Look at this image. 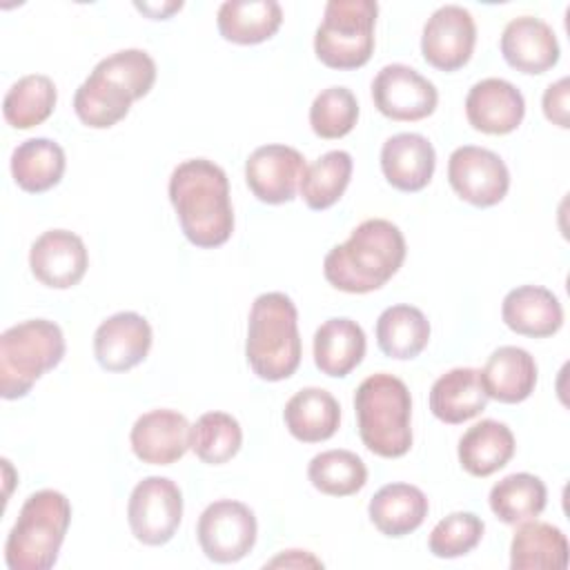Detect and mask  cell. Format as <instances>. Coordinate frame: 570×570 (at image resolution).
<instances>
[{
  "instance_id": "cell-1",
  "label": "cell",
  "mask_w": 570,
  "mask_h": 570,
  "mask_svg": "<svg viewBox=\"0 0 570 570\" xmlns=\"http://www.w3.org/2000/svg\"><path fill=\"white\" fill-rule=\"evenodd\" d=\"M169 200L185 238L203 249L220 247L234 232L227 174L207 158L183 160L169 176Z\"/></svg>"
},
{
  "instance_id": "cell-2",
  "label": "cell",
  "mask_w": 570,
  "mask_h": 570,
  "mask_svg": "<svg viewBox=\"0 0 570 570\" xmlns=\"http://www.w3.org/2000/svg\"><path fill=\"white\" fill-rule=\"evenodd\" d=\"M405 261L403 232L385 220H363L343 245L323 261L325 281L347 294H367L383 287Z\"/></svg>"
},
{
  "instance_id": "cell-3",
  "label": "cell",
  "mask_w": 570,
  "mask_h": 570,
  "mask_svg": "<svg viewBox=\"0 0 570 570\" xmlns=\"http://www.w3.org/2000/svg\"><path fill=\"white\" fill-rule=\"evenodd\" d=\"M156 82V62L142 49H122L102 58L73 94V111L82 125L107 129L120 122L134 100Z\"/></svg>"
},
{
  "instance_id": "cell-4",
  "label": "cell",
  "mask_w": 570,
  "mask_h": 570,
  "mask_svg": "<svg viewBox=\"0 0 570 570\" xmlns=\"http://www.w3.org/2000/svg\"><path fill=\"white\" fill-rule=\"evenodd\" d=\"M245 356L263 381H283L298 370V312L287 294L267 292L252 303Z\"/></svg>"
},
{
  "instance_id": "cell-5",
  "label": "cell",
  "mask_w": 570,
  "mask_h": 570,
  "mask_svg": "<svg viewBox=\"0 0 570 570\" xmlns=\"http://www.w3.org/2000/svg\"><path fill=\"white\" fill-rule=\"evenodd\" d=\"M354 410L361 441L370 452L396 459L412 448V396L401 379L387 372L367 376L356 387Z\"/></svg>"
},
{
  "instance_id": "cell-6",
  "label": "cell",
  "mask_w": 570,
  "mask_h": 570,
  "mask_svg": "<svg viewBox=\"0 0 570 570\" xmlns=\"http://www.w3.org/2000/svg\"><path fill=\"white\" fill-rule=\"evenodd\" d=\"M71 523V503L58 490H38L22 503L4 543L11 570H49Z\"/></svg>"
},
{
  "instance_id": "cell-7",
  "label": "cell",
  "mask_w": 570,
  "mask_h": 570,
  "mask_svg": "<svg viewBox=\"0 0 570 570\" xmlns=\"http://www.w3.org/2000/svg\"><path fill=\"white\" fill-rule=\"evenodd\" d=\"M65 356L62 330L47 318L22 321L0 336V394L22 399Z\"/></svg>"
},
{
  "instance_id": "cell-8",
  "label": "cell",
  "mask_w": 570,
  "mask_h": 570,
  "mask_svg": "<svg viewBox=\"0 0 570 570\" xmlns=\"http://www.w3.org/2000/svg\"><path fill=\"white\" fill-rule=\"evenodd\" d=\"M374 0H330L314 36L316 58L332 69H358L374 51Z\"/></svg>"
},
{
  "instance_id": "cell-9",
  "label": "cell",
  "mask_w": 570,
  "mask_h": 570,
  "mask_svg": "<svg viewBox=\"0 0 570 570\" xmlns=\"http://www.w3.org/2000/svg\"><path fill=\"white\" fill-rule=\"evenodd\" d=\"M183 519V492L167 476H147L131 490L127 521L145 546H165Z\"/></svg>"
},
{
  "instance_id": "cell-10",
  "label": "cell",
  "mask_w": 570,
  "mask_h": 570,
  "mask_svg": "<svg viewBox=\"0 0 570 570\" xmlns=\"http://www.w3.org/2000/svg\"><path fill=\"white\" fill-rule=\"evenodd\" d=\"M256 517L240 501L220 499L209 503L196 525L198 543L209 561L234 563L249 554L256 543Z\"/></svg>"
},
{
  "instance_id": "cell-11",
  "label": "cell",
  "mask_w": 570,
  "mask_h": 570,
  "mask_svg": "<svg viewBox=\"0 0 570 570\" xmlns=\"http://www.w3.org/2000/svg\"><path fill=\"white\" fill-rule=\"evenodd\" d=\"M448 180L459 198L474 207H492L501 203L510 187V171L499 154L463 145L450 154Z\"/></svg>"
},
{
  "instance_id": "cell-12",
  "label": "cell",
  "mask_w": 570,
  "mask_h": 570,
  "mask_svg": "<svg viewBox=\"0 0 570 570\" xmlns=\"http://www.w3.org/2000/svg\"><path fill=\"white\" fill-rule=\"evenodd\" d=\"M372 100L385 118L414 122L434 114L439 91L416 69L392 62L385 65L372 80Z\"/></svg>"
},
{
  "instance_id": "cell-13",
  "label": "cell",
  "mask_w": 570,
  "mask_h": 570,
  "mask_svg": "<svg viewBox=\"0 0 570 570\" xmlns=\"http://www.w3.org/2000/svg\"><path fill=\"white\" fill-rule=\"evenodd\" d=\"M474 42L476 24L472 13L459 4H443L423 27L421 53L434 69L456 71L472 58Z\"/></svg>"
},
{
  "instance_id": "cell-14",
  "label": "cell",
  "mask_w": 570,
  "mask_h": 570,
  "mask_svg": "<svg viewBox=\"0 0 570 570\" xmlns=\"http://www.w3.org/2000/svg\"><path fill=\"white\" fill-rule=\"evenodd\" d=\"M307 165L298 149L287 145H263L245 163V180L252 194L267 205L289 203L303 180Z\"/></svg>"
},
{
  "instance_id": "cell-15",
  "label": "cell",
  "mask_w": 570,
  "mask_h": 570,
  "mask_svg": "<svg viewBox=\"0 0 570 570\" xmlns=\"http://www.w3.org/2000/svg\"><path fill=\"white\" fill-rule=\"evenodd\" d=\"M29 267L42 285L67 289L82 281L89 267V254L78 234L69 229H49L33 240L29 249Z\"/></svg>"
},
{
  "instance_id": "cell-16",
  "label": "cell",
  "mask_w": 570,
  "mask_h": 570,
  "mask_svg": "<svg viewBox=\"0 0 570 570\" xmlns=\"http://www.w3.org/2000/svg\"><path fill=\"white\" fill-rule=\"evenodd\" d=\"M151 347V325L136 312H118L94 334V354L102 370L127 372L142 363Z\"/></svg>"
},
{
  "instance_id": "cell-17",
  "label": "cell",
  "mask_w": 570,
  "mask_h": 570,
  "mask_svg": "<svg viewBox=\"0 0 570 570\" xmlns=\"http://www.w3.org/2000/svg\"><path fill=\"white\" fill-rule=\"evenodd\" d=\"M191 425L176 410H151L136 419L129 441L134 454L149 465H171L189 450Z\"/></svg>"
},
{
  "instance_id": "cell-18",
  "label": "cell",
  "mask_w": 570,
  "mask_h": 570,
  "mask_svg": "<svg viewBox=\"0 0 570 570\" xmlns=\"http://www.w3.org/2000/svg\"><path fill=\"white\" fill-rule=\"evenodd\" d=\"M465 116L476 131L505 136L521 125L525 100L512 82L503 78H483L468 91Z\"/></svg>"
},
{
  "instance_id": "cell-19",
  "label": "cell",
  "mask_w": 570,
  "mask_h": 570,
  "mask_svg": "<svg viewBox=\"0 0 570 570\" xmlns=\"http://www.w3.org/2000/svg\"><path fill=\"white\" fill-rule=\"evenodd\" d=\"M501 53L521 73H543L559 62V42L548 22L534 16H519L501 33Z\"/></svg>"
},
{
  "instance_id": "cell-20",
  "label": "cell",
  "mask_w": 570,
  "mask_h": 570,
  "mask_svg": "<svg viewBox=\"0 0 570 570\" xmlns=\"http://www.w3.org/2000/svg\"><path fill=\"white\" fill-rule=\"evenodd\" d=\"M436 154L432 142L412 131L390 136L381 147L385 180L399 191H421L434 176Z\"/></svg>"
},
{
  "instance_id": "cell-21",
  "label": "cell",
  "mask_w": 570,
  "mask_h": 570,
  "mask_svg": "<svg viewBox=\"0 0 570 570\" xmlns=\"http://www.w3.org/2000/svg\"><path fill=\"white\" fill-rule=\"evenodd\" d=\"M501 318L521 336L546 338L561 330L563 307L550 289L541 285H521L505 294Z\"/></svg>"
},
{
  "instance_id": "cell-22",
  "label": "cell",
  "mask_w": 570,
  "mask_h": 570,
  "mask_svg": "<svg viewBox=\"0 0 570 570\" xmlns=\"http://www.w3.org/2000/svg\"><path fill=\"white\" fill-rule=\"evenodd\" d=\"M485 405L488 394L481 383V370L474 367H454L441 374L430 390L432 414L450 425L474 419Z\"/></svg>"
},
{
  "instance_id": "cell-23",
  "label": "cell",
  "mask_w": 570,
  "mask_h": 570,
  "mask_svg": "<svg viewBox=\"0 0 570 570\" xmlns=\"http://www.w3.org/2000/svg\"><path fill=\"white\" fill-rule=\"evenodd\" d=\"M481 383L488 399L501 403L525 401L537 385V363L528 350L503 345L494 350L481 370Z\"/></svg>"
},
{
  "instance_id": "cell-24",
  "label": "cell",
  "mask_w": 570,
  "mask_h": 570,
  "mask_svg": "<svg viewBox=\"0 0 570 570\" xmlns=\"http://www.w3.org/2000/svg\"><path fill=\"white\" fill-rule=\"evenodd\" d=\"M363 327L345 316L327 318L314 334V363L334 379L347 376L365 356Z\"/></svg>"
},
{
  "instance_id": "cell-25",
  "label": "cell",
  "mask_w": 570,
  "mask_h": 570,
  "mask_svg": "<svg viewBox=\"0 0 570 570\" xmlns=\"http://www.w3.org/2000/svg\"><path fill=\"white\" fill-rule=\"evenodd\" d=\"M428 497L410 483L383 485L367 505L370 521L385 537H405L414 532L428 517Z\"/></svg>"
},
{
  "instance_id": "cell-26",
  "label": "cell",
  "mask_w": 570,
  "mask_h": 570,
  "mask_svg": "<svg viewBox=\"0 0 570 570\" xmlns=\"http://www.w3.org/2000/svg\"><path fill=\"white\" fill-rule=\"evenodd\" d=\"M283 419L294 439L303 443H321L336 434L341 405L323 387H303L285 403Z\"/></svg>"
},
{
  "instance_id": "cell-27",
  "label": "cell",
  "mask_w": 570,
  "mask_h": 570,
  "mask_svg": "<svg viewBox=\"0 0 570 570\" xmlns=\"http://www.w3.org/2000/svg\"><path fill=\"white\" fill-rule=\"evenodd\" d=\"M514 456L512 430L494 419H483L468 428L459 441L461 468L472 476H490Z\"/></svg>"
},
{
  "instance_id": "cell-28",
  "label": "cell",
  "mask_w": 570,
  "mask_h": 570,
  "mask_svg": "<svg viewBox=\"0 0 570 570\" xmlns=\"http://www.w3.org/2000/svg\"><path fill=\"white\" fill-rule=\"evenodd\" d=\"M568 566V539L552 525L537 519L519 523L510 543L512 570H563Z\"/></svg>"
},
{
  "instance_id": "cell-29",
  "label": "cell",
  "mask_w": 570,
  "mask_h": 570,
  "mask_svg": "<svg viewBox=\"0 0 570 570\" xmlns=\"http://www.w3.org/2000/svg\"><path fill=\"white\" fill-rule=\"evenodd\" d=\"M283 22L276 0H227L218 7L216 24L225 40L236 45H258L269 40Z\"/></svg>"
},
{
  "instance_id": "cell-30",
  "label": "cell",
  "mask_w": 570,
  "mask_h": 570,
  "mask_svg": "<svg viewBox=\"0 0 570 570\" xmlns=\"http://www.w3.org/2000/svg\"><path fill=\"white\" fill-rule=\"evenodd\" d=\"M65 151L49 138H29L11 154V176L29 194H42L56 187L65 174Z\"/></svg>"
},
{
  "instance_id": "cell-31",
  "label": "cell",
  "mask_w": 570,
  "mask_h": 570,
  "mask_svg": "<svg viewBox=\"0 0 570 570\" xmlns=\"http://www.w3.org/2000/svg\"><path fill=\"white\" fill-rule=\"evenodd\" d=\"M430 341V321L414 305H392L376 321V343L390 358L419 356Z\"/></svg>"
},
{
  "instance_id": "cell-32",
  "label": "cell",
  "mask_w": 570,
  "mask_h": 570,
  "mask_svg": "<svg viewBox=\"0 0 570 570\" xmlns=\"http://www.w3.org/2000/svg\"><path fill=\"white\" fill-rule=\"evenodd\" d=\"M548 501L546 483L530 472H514L497 481L490 490V510L499 521L519 525L537 519Z\"/></svg>"
},
{
  "instance_id": "cell-33",
  "label": "cell",
  "mask_w": 570,
  "mask_h": 570,
  "mask_svg": "<svg viewBox=\"0 0 570 570\" xmlns=\"http://www.w3.org/2000/svg\"><path fill=\"white\" fill-rule=\"evenodd\" d=\"M56 100L58 91L53 80L45 73H29L13 82L4 94L2 114L11 127L31 129L53 114Z\"/></svg>"
},
{
  "instance_id": "cell-34",
  "label": "cell",
  "mask_w": 570,
  "mask_h": 570,
  "mask_svg": "<svg viewBox=\"0 0 570 570\" xmlns=\"http://www.w3.org/2000/svg\"><path fill=\"white\" fill-rule=\"evenodd\" d=\"M352 156L343 149H332L316 158L303 174L301 196L309 209L332 207L347 189L352 178Z\"/></svg>"
},
{
  "instance_id": "cell-35",
  "label": "cell",
  "mask_w": 570,
  "mask_h": 570,
  "mask_svg": "<svg viewBox=\"0 0 570 570\" xmlns=\"http://www.w3.org/2000/svg\"><path fill=\"white\" fill-rule=\"evenodd\" d=\"M307 476L323 494L350 497L367 483V468L363 459L350 450H325L309 461Z\"/></svg>"
},
{
  "instance_id": "cell-36",
  "label": "cell",
  "mask_w": 570,
  "mask_h": 570,
  "mask_svg": "<svg viewBox=\"0 0 570 570\" xmlns=\"http://www.w3.org/2000/svg\"><path fill=\"white\" fill-rule=\"evenodd\" d=\"M243 445L240 423L227 412H205L191 425L189 448L194 454L209 465L227 463L238 454Z\"/></svg>"
},
{
  "instance_id": "cell-37",
  "label": "cell",
  "mask_w": 570,
  "mask_h": 570,
  "mask_svg": "<svg viewBox=\"0 0 570 570\" xmlns=\"http://www.w3.org/2000/svg\"><path fill=\"white\" fill-rule=\"evenodd\" d=\"M358 120V102L347 87L323 89L309 107V125L318 138L334 140L347 136Z\"/></svg>"
},
{
  "instance_id": "cell-38",
  "label": "cell",
  "mask_w": 570,
  "mask_h": 570,
  "mask_svg": "<svg viewBox=\"0 0 570 570\" xmlns=\"http://www.w3.org/2000/svg\"><path fill=\"white\" fill-rule=\"evenodd\" d=\"M483 521L472 512H452L441 519L428 539V548L439 559L463 557L474 550L483 537Z\"/></svg>"
},
{
  "instance_id": "cell-39",
  "label": "cell",
  "mask_w": 570,
  "mask_h": 570,
  "mask_svg": "<svg viewBox=\"0 0 570 570\" xmlns=\"http://www.w3.org/2000/svg\"><path fill=\"white\" fill-rule=\"evenodd\" d=\"M568 96H570V80L568 78H559L557 82L548 85V89L543 91V114L546 118L561 127L568 129L570 120H568Z\"/></svg>"
},
{
  "instance_id": "cell-40",
  "label": "cell",
  "mask_w": 570,
  "mask_h": 570,
  "mask_svg": "<svg viewBox=\"0 0 570 570\" xmlns=\"http://www.w3.org/2000/svg\"><path fill=\"white\" fill-rule=\"evenodd\" d=\"M265 566H269V568H274V566H294V568H303V566H312V568H323V563L316 559V557H312L309 552H305V550H287V552H283V554H278L276 559H272L269 563H265Z\"/></svg>"
},
{
  "instance_id": "cell-41",
  "label": "cell",
  "mask_w": 570,
  "mask_h": 570,
  "mask_svg": "<svg viewBox=\"0 0 570 570\" xmlns=\"http://www.w3.org/2000/svg\"><path fill=\"white\" fill-rule=\"evenodd\" d=\"M183 7V2H165V4H151V2H136V9H140L142 13H147L154 20H165L169 18L174 11H178Z\"/></svg>"
}]
</instances>
